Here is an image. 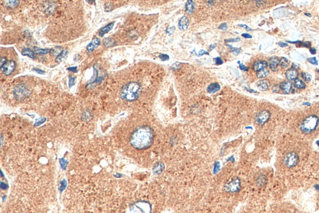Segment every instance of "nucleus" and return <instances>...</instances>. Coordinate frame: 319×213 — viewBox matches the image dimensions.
I'll list each match as a JSON object with an SVG mask.
<instances>
[{
	"instance_id": "obj_12",
	"label": "nucleus",
	"mask_w": 319,
	"mask_h": 213,
	"mask_svg": "<svg viewBox=\"0 0 319 213\" xmlns=\"http://www.w3.org/2000/svg\"><path fill=\"white\" fill-rule=\"evenodd\" d=\"M114 22H112V23H109L105 26H104V27H103L102 28H101L99 31V36L100 37H103L105 34L108 33L110 31L112 30V29L114 27Z\"/></svg>"
},
{
	"instance_id": "obj_39",
	"label": "nucleus",
	"mask_w": 319,
	"mask_h": 213,
	"mask_svg": "<svg viewBox=\"0 0 319 213\" xmlns=\"http://www.w3.org/2000/svg\"><path fill=\"white\" fill-rule=\"evenodd\" d=\"M215 61H216V64L217 65H221L223 63V61H222L221 58H219V57H218L216 58H215Z\"/></svg>"
},
{
	"instance_id": "obj_3",
	"label": "nucleus",
	"mask_w": 319,
	"mask_h": 213,
	"mask_svg": "<svg viewBox=\"0 0 319 213\" xmlns=\"http://www.w3.org/2000/svg\"><path fill=\"white\" fill-rule=\"evenodd\" d=\"M319 120L317 116L311 115L305 118L300 125V130L304 134H309L313 132L318 124Z\"/></svg>"
},
{
	"instance_id": "obj_48",
	"label": "nucleus",
	"mask_w": 319,
	"mask_h": 213,
	"mask_svg": "<svg viewBox=\"0 0 319 213\" xmlns=\"http://www.w3.org/2000/svg\"><path fill=\"white\" fill-rule=\"evenodd\" d=\"M242 36L245 37V38H251L252 37V36L250 35L249 34H246V33H244V34H242Z\"/></svg>"
},
{
	"instance_id": "obj_36",
	"label": "nucleus",
	"mask_w": 319,
	"mask_h": 213,
	"mask_svg": "<svg viewBox=\"0 0 319 213\" xmlns=\"http://www.w3.org/2000/svg\"><path fill=\"white\" fill-rule=\"evenodd\" d=\"M238 63H239V68L241 69V70L244 71H247L249 70V68L246 67V66L243 64H240V62L239 61H238Z\"/></svg>"
},
{
	"instance_id": "obj_26",
	"label": "nucleus",
	"mask_w": 319,
	"mask_h": 213,
	"mask_svg": "<svg viewBox=\"0 0 319 213\" xmlns=\"http://www.w3.org/2000/svg\"><path fill=\"white\" fill-rule=\"evenodd\" d=\"M115 42L112 39L110 38H105L103 40V44L106 47H111L113 46L115 44Z\"/></svg>"
},
{
	"instance_id": "obj_51",
	"label": "nucleus",
	"mask_w": 319,
	"mask_h": 213,
	"mask_svg": "<svg viewBox=\"0 0 319 213\" xmlns=\"http://www.w3.org/2000/svg\"><path fill=\"white\" fill-rule=\"evenodd\" d=\"M256 2V3H260V4H259V6L262 5H264L265 3H266V2H264V1H257V2ZM258 6H259V5H258Z\"/></svg>"
},
{
	"instance_id": "obj_44",
	"label": "nucleus",
	"mask_w": 319,
	"mask_h": 213,
	"mask_svg": "<svg viewBox=\"0 0 319 213\" xmlns=\"http://www.w3.org/2000/svg\"><path fill=\"white\" fill-rule=\"evenodd\" d=\"M239 26H240V27H242V28H245L246 30L247 31H251V30H252L250 28L248 27L247 26H246V25H245V24H239Z\"/></svg>"
},
{
	"instance_id": "obj_27",
	"label": "nucleus",
	"mask_w": 319,
	"mask_h": 213,
	"mask_svg": "<svg viewBox=\"0 0 319 213\" xmlns=\"http://www.w3.org/2000/svg\"><path fill=\"white\" fill-rule=\"evenodd\" d=\"M4 2L6 3V6L10 8L16 7L19 3L18 1H5Z\"/></svg>"
},
{
	"instance_id": "obj_21",
	"label": "nucleus",
	"mask_w": 319,
	"mask_h": 213,
	"mask_svg": "<svg viewBox=\"0 0 319 213\" xmlns=\"http://www.w3.org/2000/svg\"><path fill=\"white\" fill-rule=\"evenodd\" d=\"M34 52H35V54L44 55V54H48L49 52H51V49H40L39 47H34Z\"/></svg>"
},
{
	"instance_id": "obj_4",
	"label": "nucleus",
	"mask_w": 319,
	"mask_h": 213,
	"mask_svg": "<svg viewBox=\"0 0 319 213\" xmlns=\"http://www.w3.org/2000/svg\"><path fill=\"white\" fill-rule=\"evenodd\" d=\"M31 93L30 89L28 87L24 84H19L16 85L14 90H13V94H14L15 97L18 100H23L28 97Z\"/></svg>"
},
{
	"instance_id": "obj_52",
	"label": "nucleus",
	"mask_w": 319,
	"mask_h": 213,
	"mask_svg": "<svg viewBox=\"0 0 319 213\" xmlns=\"http://www.w3.org/2000/svg\"><path fill=\"white\" fill-rule=\"evenodd\" d=\"M216 46V44H213L210 46V50H212Z\"/></svg>"
},
{
	"instance_id": "obj_11",
	"label": "nucleus",
	"mask_w": 319,
	"mask_h": 213,
	"mask_svg": "<svg viewBox=\"0 0 319 213\" xmlns=\"http://www.w3.org/2000/svg\"><path fill=\"white\" fill-rule=\"evenodd\" d=\"M188 26H189V20L187 16L182 17L178 23L179 28L183 31L187 30L188 28Z\"/></svg>"
},
{
	"instance_id": "obj_6",
	"label": "nucleus",
	"mask_w": 319,
	"mask_h": 213,
	"mask_svg": "<svg viewBox=\"0 0 319 213\" xmlns=\"http://www.w3.org/2000/svg\"><path fill=\"white\" fill-rule=\"evenodd\" d=\"M299 160V159L298 155L294 152H291V153H288L286 156L284 162L287 166L289 168H292V167L296 166L297 165Z\"/></svg>"
},
{
	"instance_id": "obj_30",
	"label": "nucleus",
	"mask_w": 319,
	"mask_h": 213,
	"mask_svg": "<svg viewBox=\"0 0 319 213\" xmlns=\"http://www.w3.org/2000/svg\"><path fill=\"white\" fill-rule=\"evenodd\" d=\"M62 49H61V47H56L54 49H51V54H57V56H58L60 53L61 52Z\"/></svg>"
},
{
	"instance_id": "obj_46",
	"label": "nucleus",
	"mask_w": 319,
	"mask_h": 213,
	"mask_svg": "<svg viewBox=\"0 0 319 213\" xmlns=\"http://www.w3.org/2000/svg\"><path fill=\"white\" fill-rule=\"evenodd\" d=\"M310 52L312 54H316V52H317V51H316L315 48L312 47V48H310Z\"/></svg>"
},
{
	"instance_id": "obj_14",
	"label": "nucleus",
	"mask_w": 319,
	"mask_h": 213,
	"mask_svg": "<svg viewBox=\"0 0 319 213\" xmlns=\"http://www.w3.org/2000/svg\"><path fill=\"white\" fill-rule=\"evenodd\" d=\"M280 88L284 94H289L292 88V83L288 81L283 82L281 84Z\"/></svg>"
},
{
	"instance_id": "obj_7",
	"label": "nucleus",
	"mask_w": 319,
	"mask_h": 213,
	"mask_svg": "<svg viewBox=\"0 0 319 213\" xmlns=\"http://www.w3.org/2000/svg\"><path fill=\"white\" fill-rule=\"evenodd\" d=\"M271 114L268 110H262L259 112L256 117V121L259 125H264L270 118Z\"/></svg>"
},
{
	"instance_id": "obj_19",
	"label": "nucleus",
	"mask_w": 319,
	"mask_h": 213,
	"mask_svg": "<svg viewBox=\"0 0 319 213\" xmlns=\"http://www.w3.org/2000/svg\"><path fill=\"white\" fill-rule=\"evenodd\" d=\"M21 54L23 56H28L31 59H35L36 58L35 52L29 48H24L21 51Z\"/></svg>"
},
{
	"instance_id": "obj_31",
	"label": "nucleus",
	"mask_w": 319,
	"mask_h": 213,
	"mask_svg": "<svg viewBox=\"0 0 319 213\" xmlns=\"http://www.w3.org/2000/svg\"><path fill=\"white\" fill-rule=\"evenodd\" d=\"M227 46L231 49V51L234 53H236V54H239L241 52V49L240 48H236V47H233V46H231V45H229L228 44Z\"/></svg>"
},
{
	"instance_id": "obj_53",
	"label": "nucleus",
	"mask_w": 319,
	"mask_h": 213,
	"mask_svg": "<svg viewBox=\"0 0 319 213\" xmlns=\"http://www.w3.org/2000/svg\"><path fill=\"white\" fill-rule=\"evenodd\" d=\"M304 14H305V15H306V16H309V17H312L311 15L309 14V13H307V12H305V13H304Z\"/></svg>"
},
{
	"instance_id": "obj_56",
	"label": "nucleus",
	"mask_w": 319,
	"mask_h": 213,
	"mask_svg": "<svg viewBox=\"0 0 319 213\" xmlns=\"http://www.w3.org/2000/svg\"><path fill=\"white\" fill-rule=\"evenodd\" d=\"M87 2L89 3H94V2H91V1H87Z\"/></svg>"
},
{
	"instance_id": "obj_29",
	"label": "nucleus",
	"mask_w": 319,
	"mask_h": 213,
	"mask_svg": "<svg viewBox=\"0 0 319 213\" xmlns=\"http://www.w3.org/2000/svg\"><path fill=\"white\" fill-rule=\"evenodd\" d=\"M302 77L305 80V81L306 82H310L311 81L312 79V75L308 73H306V72H302Z\"/></svg>"
},
{
	"instance_id": "obj_49",
	"label": "nucleus",
	"mask_w": 319,
	"mask_h": 213,
	"mask_svg": "<svg viewBox=\"0 0 319 213\" xmlns=\"http://www.w3.org/2000/svg\"><path fill=\"white\" fill-rule=\"evenodd\" d=\"M245 89H246V90H247L248 92H251V93H258V92L256 91V90H254L250 89H248V88H246V87H245Z\"/></svg>"
},
{
	"instance_id": "obj_58",
	"label": "nucleus",
	"mask_w": 319,
	"mask_h": 213,
	"mask_svg": "<svg viewBox=\"0 0 319 213\" xmlns=\"http://www.w3.org/2000/svg\"><path fill=\"white\" fill-rule=\"evenodd\" d=\"M318 72H319V69H318Z\"/></svg>"
},
{
	"instance_id": "obj_50",
	"label": "nucleus",
	"mask_w": 319,
	"mask_h": 213,
	"mask_svg": "<svg viewBox=\"0 0 319 213\" xmlns=\"http://www.w3.org/2000/svg\"><path fill=\"white\" fill-rule=\"evenodd\" d=\"M299 67V66L298 65H297L296 64L294 63V64H293V65H292V69H296H296H297V68H298Z\"/></svg>"
},
{
	"instance_id": "obj_41",
	"label": "nucleus",
	"mask_w": 319,
	"mask_h": 213,
	"mask_svg": "<svg viewBox=\"0 0 319 213\" xmlns=\"http://www.w3.org/2000/svg\"><path fill=\"white\" fill-rule=\"evenodd\" d=\"M301 44H302L303 46H304L305 47H310V46H311V44L309 42H305V43H302V42Z\"/></svg>"
},
{
	"instance_id": "obj_23",
	"label": "nucleus",
	"mask_w": 319,
	"mask_h": 213,
	"mask_svg": "<svg viewBox=\"0 0 319 213\" xmlns=\"http://www.w3.org/2000/svg\"><path fill=\"white\" fill-rule=\"evenodd\" d=\"M164 169V165L162 163H158L153 168V171L155 172V173H156V174H160L163 171Z\"/></svg>"
},
{
	"instance_id": "obj_2",
	"label": "nucleus",
	"mask_w": 319,
	"mask_h": 213,
	"mask_svg": "<svg viewBox=\"0 0 319 213\" xmlns=\"http://www.w3.org/2000/svg\"><path fill=\"white\" fill-rule=\"evenodd\" d=\"M142 91L141 85L135 82H131L125 85L121 89V97L126 101L131 102L137 100Z\"/></svg>"
},
{
	"instance_id": "obj_17",
	"label": "nucleus",
	"mask_w": 319,
	"mask_h": 213,
	"mask_svg": "<svg viewBox=\"0 0 319 213\" xmlns=\"http://www.w3.org/2000/svg\"><path fill=\"white\" fill-rule=\"evenodd\" d=\"M279 64V59L275 57H272L269 60V67L270 69L273 71H275L277 69L278 65Z\"/></svg>"
},
{
	"instance_id": "obj_32",
	"label": "nucleus",
	"mask_w": 319,
	"mask_h": 213,
	"mask_svg": "<svg viewBox=\"0 0 319 213\" xmlns=\"http://www.w3.org/2000/svg\"><path fill=\"white\" fill-rule=\"evenodd\" d=\"M75 77H72V76H70L69 77V87L71 88L72 87L74 84H75Z\"/></svg>"
},
{
	"instance_id": "obj_35",
	"label": "nucleus",
	"mask_w": 319,
	"mask_h": 213,
	"mask_svg": "<svg viewBox=\"0 0 319 213\" xmlns=\"http://www.w3.org/2000/svg\"><path fill=\"white\" fill-rule=\"evenodd\" d=\"M159 58H160V59H161V60H162L163 61H167V60L169 59V56L167 54H160Z\"/></svg>"
},
{
	"instance_id": "obj_22",
	"label": "nucleus",
	"mask_w": 319,
	"mask_h": 213,
	"mask_svg": "<svg viewBox=\"0 0 319 213\" xmlns=\"http://www.w3.org/2000/svg\"><path fill=\"white\" fill-rule=\"evenodd\" d=\"M294 86L296 88H297V89H304L305 87V83L302 81L301 79H298V78L294 80Z\"/></svg>"
},
{
	"instance_id": "obj_1",
	"label": "nucleus",
	"mask_w": 319,
	"mask_h": 213,
	"mask_svg": "<svg viewBox=\"0 0 319 213\" xmlns=\"http://www.w3.org/2000/svg\"><path fill=\"white\" fill-rule=\"evenodd\" d=\"M154 138L153 130L148 126L136 128L130 138V145L137 150H145L152 145Z\"/></svg>"
},
{
	"instance_id": "obj_57",
	"label": "nucleus",
	"mask_w": 319,
	"mask_h": 213,
	"mask_svg": "<svg viewBox=\"0 0 319 213\" xmlns=\"http://www.w3.org/2000/svg\"><path fill=\"white\" fill-rule=\"evenodd\" d=\"M317 144L318 145V146H319V141H317Z\"/></svg>"
},
{
	"instance_id": "obj_55",
	"label": "nucleus",
	"mask_w": 319,
	"mask_h": 213,
	"mask_svg": "<svg viewBox=\"0 0 319 213\" xmlns=\"http://www.w3.org/2000/svg\"><path fill=\"white\" fill-rule=\"evenodd\" d=\"M315 188H317V190H319V185H318V186H315Z\"/></svg>"
},
{
	"instance_id": "obj_33",
	"label": "nucleus",
	"mask_w": 319,
	"mask_h": 213,
	"mask_svg": "<svg viewBox=\"0 0 319 213\" xmlns=\"http://www.w3.org/2000/svg\"><path fill=\"white\" fill-rule=\"evenodd\" d=\"M308 61L313 65H318V61L316 58H311L308 59Z\"/></svg>"
},
{
	"instance_id": "obj_25",
	"label": "nucleus",
	"mask_w": 319,
	"mask_h": 213,
	"mask_svg": "<svg viewBox=\"0 0 319 213\" xmlns=\"http://www.w3.org/2000/svg\"><path fill=\"white\" fill-rule=\"evenodd\" d=\"M279 64L282 69H285L289 65V61L286 58H282L279 61Z\"/></svg>"
},
{
	"instance_id": "obj_54",
	"label": "nucleus",
	"mask_w": 319,
	"mask_h": 213,
	"mask_svg": "<svg viewBox=\"0 0 319 213\" xmlns=\"http://www.w3.org/2000/svg\"><path fill=\"white\" fill-rule=\"evenodd\" d=\"M303 105H306L309 106V105H310V103H309V102H305V103H303Z\"/></svg>"
},
{
	"instance_id": "obj_18",
	"label": "nucleus",
	"mask_w": 319,
	"mask_h": 213,
	"mask_svg": "<svg viewBox=\"0 0 319 213\" xmlns=\"http://www.w3.org/2000/svg\"><path fill=\"white\" fill-rule=\"evenodd\" d=\"M220 86L218 83H212L208 86L207 88V91L209 94H213L219 90Z\"/></svg>"
},
{
	"instance_id": "obj_43",
	"label": "nucleus",
	"mask_w": 319,
	"mask_h": 213,
	"mask_svg": "<svg viewBox=\"0 0 319 213\" xmlns=\"http://www.w3.org/2000/svg\"><path fill=\"white\" fill-rule=\"evenodd\" d=\"M33 70H34V71H36L37 74H45V72H44V71H42V70H40V69H37V68H34Z\"/></svg>"
},
{
	"instance_id": "obj_16",
	"label": "nucleus",
	"mask_w": 319,
	"mask_h": 213,
	"mask_svg": "<svg viewBox=\"0 0 319 213\" xmlns=\"http://www.w3.org/2000/svg\"><path fill=\"white\" fill-rule=\"evenodd\" d=\"M267 181H268V179H267L266 176H265V175H259L258 177V178L256 180V184H257V186H258V187L262 188V187H263V186H264L265 184H266Z\"/></svg>"
},
{
	"instance_id": "obj_37",
	"label": "nucleus",
	"mask_w": 319,
	"mask_h": 213,
	"mask_svg": "<svg viewBox=\"0 0 319 213\" xmlns=\"http://www.w3.org/2000/svg\"><path fill=\"white\" fill-rule=\"evenodd\" d=\"M228 28V26L226 23H223L219 26V29L222 30H226Z\"/></svg>"
},
{
	"instance_id": "obj_40",
	"label": "nucleus",
	"mask_w": 319,
	"mask_h": 213,
	"mask_svg": "<svg viewBox=\"0 0 319 213\" xmlns=\"http://www.w3.org/2000/svg\"><path fill=\"white\" fill-rule=\"evenodd\" d=\"M203 54H208V55H209V54H208V52H206V51H205L204 50H201L200 51H199V52L198 53V56H202V55H203Z\"/></svg>"
},
{
	"instance_id": "obj_5",
	"label": "nucleus",
	"mask_w": 319,
	"mask_h": 213,
	"mask_svg": "<svg viewBox=\"0 0 319 213\" xmlns=\"http://www.w3.org/2000/svg\"><path fill=\"white\" fill-rule=\"evenodd\" d=\"M241 188V182L238 178H233L225 185V190L228 193H234L237 192Z\"/></svg>"
},
{
	"instance_id": "obj_20",
	"label": "nucleus",
	"mask_w": 319,
	"mask_h": 213,
	"mask_svg": "<svg viewBox=\"0 0 319 213\" xmlns=\"http://www.w3.org/2000/svg\"><path fill=\"white\" fill-rule=\"evenodd\" d=\"M68 54H69V51H68V50H67V49H65V50H62V51L60 53V54H59L58 56H56V60H55L56 62L57 63H59V62H62L63 59H64L66 57L68 56Z\"/></svg>"
},
{
	"instance_id": "obj_38",
	"label": "nucleus",
	"mask_w": 319,
	"mask_h": 213,
	"mask_svg": "<svg viewBox=\"0 0 319 213\" xmlns=\"http://www.w3.org/2000/svg\"><path fill=\"white\" fill-rule=\"evenodd\" d=\"M6 59L5 58H2L1 60H0V65H1V68H3V66L6 63Z\"/></svg>"
},
{
	"instance_id": "obj_45",
	"label": "nucleus",
	"mask_w": 319,
	"mask_h": 213,
	"mask_svg": "<svg viewBox=\"0 0 319 213\" xmlns=\"http://www.w3.org/2000/svg\"><path fill=\"white\" fill-rule=\"evenodd\" d=\"M279 45L281 47H287L288 46V44L284 42H280V43H279Z\"/></svg>"
},
{
	"instance_id": "obj_13",
	"label": "nucleus",
	"mask_w": 319,
	"mask_h": 213,
	"mask_svg": "<svg viewBox=\"0 0 319 213\" xmlns=\"http://www.w3.org/2000/svg\"><path fill=\"white\" fill-rule=\"evenodd\" d=\"M257 87L260 90L265 91L269 87V82L266 80H261L257 83Z\"/></svg>"
},
{
	"instance_id": "obj_28",
	"label": "nucleus",
	"mask_w": 319,
	"mask_h": 213,
	"mask_svg": "<svg viewBox=\"0 0 319 213\" xmlns=\"http://www.w3.org/2000/svg\"><path fill=\"white\" fill-rule=\"evenodd\" d=\"M194 10V4L192 1H188L187 3V11L189 14H191Z\"/></svg>"
},
{
	"instance_id": "obj_15",
	"label": "nucleus",
	"mask_w": 319,
	"mask_h": 213,
	"mask_svg": "<svg viewBox=\"0 0 319 213\" xmlns=\"http://www.w3.org/2000/svg\"><path fill=\"white\" fill-rule=\"evenodd\" d=\"M286 77L289 80H293L297 79V77L298 75V71L294 69H290L287 70L286 72Z\"/></svg>"
},
{
	"instance_id": "obj_42",
	"label": "nucleus",
	"mask_w": 319,
	"mask_h": 213,
	"mask_svg": "<svg viewBox=\"0 0 319 213\" xmlns=\"http://www.w3.org/2000/svg\"><path fill=\"white\" fill-rule=\"evenodd\" d=\"M68 70L70 71L71 72H77V67H71V68H68Z\"/></svg>"
},
{
	"instance_id": "obj_10",
	"label": "nucleus",
	"mask_w": 319,
	"mask_h": 213,
	"mask_svg": "<svg viewBox=\"0 0 319 213\" xmlns=\"http://www.w3.org/2000/svg\"><path fill=\"white\" fill-rule=\"evenodd\" d=\"M100 44V41L98 38H94L92 41L87 45L86 49L89 52H92L96 48H97Z\"/></svg>"
},
{
	"instance_id": "obj_47",
	"label": "nucleus",
	"mask_w": 319,
	"mask_h": 213,
	"mask_svg": "<svg viewBox=\"0 0 319 213\" xmlns=\"http://www.w3.org/2000/svg\"><path fill=\"white\" fill-rule=\"evenodd\" d=\"M273 91L274 92H278L279 91V86H275L273 87Z\"/></svg>"
},
{
	"instance_id": "obj_9",
	"label": "nucleus",
	"mask_w": 319,
	"mask_h": 213,
	"mask_svg": "<svg viewBox=\"0 0 319 213\" xmlns=\"http://www.w3.org/2000/svg\"><path fill=\"white\" fill-rule=\"evenodd\" d=\"M268 65V62L264 60H259L256 61L253 65V69L255 71L259 72L263 69H266Z\"/></svg>"
},
{
	"instance_id": "obj_24",
	"label": "nucleus",
	"mask_w": 319,
	"mask_h": 213,
	"mask_svg": "<svg viewBox=\"0 0 319 213\" xmlns=\"http://www.w3.org/2000/svg\"><path fill=\"white\" fill-rule=\"evenodd\" d=\"M269 74V71L267 69H263L262 71H260L259 72H257V74H256V75L258 78H265Z\"/></svg>"
},
{
	"instance_id": "obj_34",
	"label": "nucleus",
	"mask_w": 319,
	"mask_h": 213,
	"mask_svg": "<svg viewBox=\"0 0 319 213\" xmlns=\"http://www.w3.org/2000/svg\"><path fill=\"white\" fill-rule=\"evenodd\" d=\"M240 38L239 37H236V38H232V39H227L226 40V43H231V42H238V41H240Z\"/></svg>"
},
{
	"instance_id": "obj_8",
	"label": "nucleus",
	"mask_w": 319,
	"mask_h": 213,
	"mask_svg": "<svg viewBox=\"0 0 319 213\" xmlns=\"http://www.w3.org/2000/svg\"><path fill=\"white\" fill-rule=\"evenodd\" d=\"M16 68V62L14 61H8L6 62V63L3 66V68H1L3 73L5 75H11L13 71H15Z\"/></svg>"
}]
</instances>
